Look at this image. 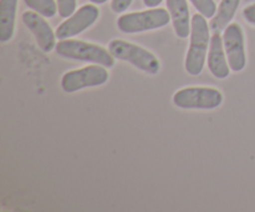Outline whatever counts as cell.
<instances>
[{
    "label": "cell",
    "instance_id": "cell-8",
    "mask_svg": "<svg viewBox=\"0 0 255 212\" xmlns=\"http://www.w3.org/2000/svg\"><path fill=\"white\" fill-rule=\"evenodd\" d=\"M223 44L232 71H242L247 65V55L244 32L241 25L232 22L226 27L223 31Z\"/></svg>",
    "mask_w": 255,
    "mask_h": 212
},
{
    "label": "cell",
    "instance_id": "cell-20",
    "mask_svg": "<svg viewBox=\"0 0 255 212\" xmlns=\"http://www.w3.org/2000/svg\"><path fill=\"white\" fill-rule=\"evenodd\" d=\"M91 2H94V4H105L106 1H109V0H90Z\"/></svg>",
    "mask_w": 255,
    "mask_h": 212
},
{
    "label": "cell",
    "instance_id": "cell-15",
    "mask_svg": "<svg viewBox=\"0 0 255 212\" xmlns=\"http://www.w3.org/2000/svg\"><path fill=\"white\" fill-rule=\"evenodd\" d=\"M193 6L206 17H213L217 12V4L214 0H191Z\"/></svg>",
    "mask_w": 255,
    "mask_h": 212
},
{
    "label": "cell",
    "instance_id": "cell-13",
    "mask_svg": "<svg viewBox=\"0 0 255 212\" xmlns=\"http://www.w3.org/2000/svg\"><path fill=\"white\" fill-rule=\"evenodd\" d=\"M241 0H222L219 4L216 15L211 20V30L214 32L221 34L226 30V27L231 24L232 19L238 10Z\"/></svg>",
    "mask_w": 255,
    "mask_h": 212
},
{
    "label": "cell",
    "instance_id": "cell-12",
    "mask_svg": "<svg viewBox=\"0 0 255 212\" xmlns=\"http://www.w3.org/2000/svg\"><path fill=\"white\" fill-rule=\"evenodd\" d=\"M17 0H0V41L7 42L14 36Z\"/></svg>",
    "mask_w": 255,
    "mask_h": 212
},
{
    "label": "cell",
    "instance_id": "cell-16",
    "mask_svg": "<svg viewBox=\"0 0 255 212\" xmlns=\"http://www.w3.org/2000/svg\"><path fill=\"white\" fill-rule=\"evenodd\" d=\"M59 14L61 17H70L76 10V0H57Z\"/></svg>",
    "mask_w": 255,
    "mask_h": 212
},
{
    "label": "cell",
    "instance_id": "cell-18",
    "mask_svg": "<svg viewBox=\"0 0 255 212\" xmlns=\"http://www.w3.org/2000/svg\"><path fill=\"white\" fill-rule=\"evenodd\" d=\"M243 16L249 24L254 25L255 26V4L248 5V6L244 7L243 10Z\"/></svg>",
    "mask_w": 255,
    "mask_h": 212
},
{
    "label": "cell",
    "instance_id": "cell-3",
    "mask_svg": "<svg viewBox=\"0 0 255 212\" xmlns=\"http://www.w3.org/2000/svg\"><path fill=\"white\" fill-rule=\"evenodd\" d=\"M109 50L116 59L129 62L147 74L154 75L161 69V62L153 52L132 42L115 39L110 41Z\"/></svg>",
    "mask_w": 255,
    "mask_h": 212
},
{
    "label": "cell",
    "instance_id": "cell-4",
    "mask_svg": "<svg viewBox=\"0 0 255 212\" xmlns=\"http://www.w3.org/2000/svg\"><path fill=\"white\" fill-rule=\"evenodd\" d=\"M171 19L168 10L163 7H152L144 11L124 14L117 19V26L125 34L148 31L166 26Z\"/></svg>",
    "mask_w": 255,
    "mask_h": 212
},
{
    "label": "cell",
    "instance_id": "cell-17",
    "mask_svg": "<svg viewBox=\"0 0 255 212\" xmlns=\"http://www.w3.org/2000/svg\"><path fill=\"white\" fill-rule=\"evenodd\" d=\"M133 0H112L111 7L115 12H124L131 6Z\"/></svg>",
    "mask_w": 255,
    "mask_h": 212
},
{
    "label": "cell",
    "instance_id": "cell-6",
    "mask_svg": "<svg viewBox=\"0 0 255 212\" xmlns=\"http://www.w3.org/2000/svg\"><path fill=\"white\" fill-rule=\"evenodd\" d=\"M109 71L99 64L90 65L77 70H71L64 74L61 79V87L65 92H76L87 87L101 86L109 80Z\"/></svg>",
    "mask_w": 255,
    "mask_h": 212
},
{
    "label": "cell",
    "instance_id": "cell-2",
    "mask_svg": "<svg viewBox=\"0 0 255 212\" xmlns=\"http://www.w3.org/2000/svg\"><path fill=\"white\" fill-rule=\"evenodd\" d=\"M56 54L65 59L77 60V61L92 62L105 67H112L115 65V56L100 45L82 40L64 39L56 44Z\"/></svg>",
    "mask_w": 255,
    "mask_h": 212
},
{
    "label": "cell",
    "instance_id": "cell-19",
    "mask_svg": "<svg viewBox=\"0 0 255 212\" xmlns=\"http://www.w3.org/2000/svg\"><path fill=\"white\" fill-rule=\"evenodd\" d=\"M163 0H143V4L148 7H156L158 6Z\"/></svg>",
    "mask_w": 255,
    "mask_h": 212
},
{
    "label": "cell",
    "instance_id": "cell-5",
    "mask_svg": "<svg viewBox=\"0 0 255 212\" xmlns=\"http://www.w3.org/2000/svg\"><path fill=\"white\" fill-rule=\"evenodd\" d=\"M223 102V94L208 86H191L178 90L173 95V104L181 109L213 110Z\"/></svg>",
    "mask_w": 255,
    "mask_h": 212
},
{
    "label": "cell",
    "instance_id": "cell-11",
    "mask_svg": "<svg viewBox=\"0 0 255 212\" xmlns=\"http://www.w3.org/2000/svg\"><path fill=\"white\" fill-rule=\"evenodd\" d=\"M171 14L174 31L178 37L186 39L192 30V19L189 16V6L187 0H166Z\"/></svg>",
    "mask_w": 255,
    "mask_h": 212
},
{
    "label": "cell",
    "instance_id": "cell-14",
    "mask_svg": "<svg viewBox=\"0 0 255 212\" xmlns=\"http://www.w3.org/2000/svg\"><path fill=\"white\" fill-rule=\"evenodd\" d=\"M25 4L31 10L45 17H52L59 11V6L55 0H24Z\"/></svg>",
    "mask_w": 255,
    "mask_h": 212
},
{
    "label": "cell",
    "instance_id": "cell-1",
    "mask_svg": "<svg viewBox=\"0 0 255 212\" xmlns=\"http://www.w3.org/2000/svg\"><path fill=\"white\" fill-rule=\"evenodd\" d=\"M211 31L207 22V17L201 12L192 16L191 44L186 56V70L192 76H197L203 71L206 56L211 45Z\"/></svg>",
    "mask_w": 255,
    "mask_h": 212
},
{
    "label": "cell",
    "instance_id": "cell-9",
    "mask_svg": "<svg viewBox=\"0 0 255 212\" xmlns=\"http://www.w3.org/2000/svg\"><path fill=\"white\" fill-rule=\"evenodd\" d=\"M25 26L34 34L37 45L44 52H50L56 47V34L52 31L49 22L34 10H27L21 16Z\"/></svg>",
    "mask_w": 255,
    "mask_h": 212
},
{
    "label": "cell",
    "instance_id": "cell-10",
    "mask_svg": "<svg viewBox=\"0 0 255 212\" xmlns=\"http://www.w3.org/2000/svg\"><path fill=\"white\" fill-rule=\"evenodd\" d=\"M208 69L217 79H226L229 76V71H231L228 57L224 50L223 36H221L218 32H214L212 35L211 45H209Z\"/></svg>",
    "mask_w": 255,
    "mask_h": 212
},
{
    "label": "cell",
    "instance_id": "cell-7",
    "mask_svg": "<svg viewBox=\"0 0 255 212\" xmlns=\"http://www.w3.org/2000/svg\"><path fill=\"white\" fill-rule=\"evenodd\" d=\"M100 16V9L94 4L82 5L79 10L74 12L70 17H67L64 22L57 26L56 37L59 40L70 39L76 36L80 32L85 31L87 27L94 25Z\"/></svg>",
    "mask_w": 255,
    "mask_h": 212
}]
</instances>
